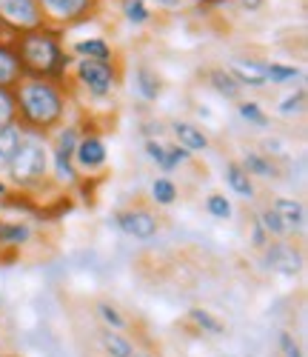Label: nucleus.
I'll use <instances>...</instances> for the list:
<instances>
[{
    "label": "nucleus",
    "instance_id": "4",
    "mask_svg": "<svg viewBox=\"0 0 308 357\" xmlns=\"http://www.w3.org/2000/svg\"><path fill=\"white\" fill-rule=\"evenodd\" d=\"M66 86L77 103H109L114 100L117 89L123 86V63L120 61H72Z\"/></svg>",
    "mask_w": 308,
    "mask_h": 357
},
{
    "label": "nucleus",
    "instance_id": "7",
    "mask_svg": "<svg viewBox=\"0 0 308 357\" xmlns=\"http://www.w3.org/2000/svg\"><path fill=\"white\" fill-rule=\"evenodd\" d=\"M109 220H111V226L120 234H126V237H132V241H140V243H148V241H154V237L160 234V218L154 215L148 206H143V203L114 209Z\"/></svg>",
    "mask_w": 308,
    "mask_h": 357
},
{
    "label": "nucleus",
    "instance_id": "12",
    "mask_svg": "<svg viewBox=\"0 0 308 357\" xmlns=\"http://www.w3.org/2000/svg\"><path fill=\"white\" fill-rule=\"evenodd\" d=\"M271 209L277 212V218H280L288 241L291 237H302L305 229H308V212H305V203L300 197H288V195H277L271 197Z\"/></svg>",
    "mask_w": 308,
    "mask_h": 357
},
{
    "label": "nucleus",
    "instance_id": "3",
    "mask_svg": "<svg viewBox=\"0 0 308 357\" xmlns=\"http://www.w3.org/2000/svg\"><path fill=\"white\" fill-rule=\"evenodd\" d=\"M3 181L12 195L29 197V200H40V195L52 189V183H49V137L46 135L23 129L20 146L3 172Z\"/></svg>",
    "mask_w": 308,
    "mask_h": 357
},
{
    "label": "nucleus",
    "instance_id": "25",
    "mask_svg": "<svg viewBox=\"0 0 308 357\" xmlns=\"http://www.w3.org/2000/svg\"><path fill=\"white\" fill-rule=\"evenodd\" d=\"M117 9H120V17L132 29H146L154 23V17H157L148 9L146 0H117Z\"/></svg>",
    "mask_w": 308,
    "mask_h": 357
},
{
    "label": "nucleus",
    "instance_id": "23",
    "mask_svg": "<svg viewBox=\"0 0 308 357\" xmlns=\"http://www.w3.org/2000/svg\"><path fill=\"white\" fill-rule=\"evenodd\" d=\"M148 197L157 209H171V206L180 200V186H177L174 177L157 174V177H151V183H148Z\"/></svg>",
    "mask_w": 308,
    "mask_h": 357
},
{
    "label": "nucleus",
    "instance_id": "30",
    "mask_svg": "<svg viewBox=\"0 0 308 357\" xmlns=\"http://www.w3.org/2000/svg\"><path fill=\"white\" fill-rule=\"evenodd\" d=\"M192 163H194V155H192V152H186V149L177 146V143H166V152H163V160H160L157 172L171 177L174 172L186 169V166H192Z\"/></svg>",
    "mask_w": 308,
    "mask_h": 357
},
{
    "label": "nucleus",
    "instance_id": "18",
    "mask_svg": "<svg viewBox=\"0 0 308 357\" xmlns=\"http://www.w3.org/2000/svg\"><path fill=\"white\" fill-rule=\"evenodd\" d=\"M206 83H208V89L214 95H220L223 100H229V103H237V100H242V86L231 77V72L226 69V66H211V69H206Z\"/></svg>",
    "mask_w": 308,
    "mask_h": 357
},
{
    "label": "nucleus",
    "instance_id": "5",
    "mask_svg": "<svg viewBox=\"0 0 308 357\" xmlns=\"http://www.w3.org/2000/svg\"><path fill=\"white\" fill-rule=\"evenodd\" d=\"M109 140L103 137L100 129H95L91 123H86V117H83V132H80V140L75 146V169L77 174L83 177V181H98V177L106 174L109 169Z\"/></svg>",
    "mask_w": 308,
    "mask_h": 357
},
{
    "label": "nucleus",
    "instance_id": "16",
    "mask_svg": "<svg viewBox=\"0 0 308 357\" xmlns=\"http://www.w3.org/2000/svg\"><path fill=\"white\" fill-rule=\"evenodd\" d=\"M169 129L174 135V143L183 146L192 155H200V152H208V149H211L208 132L200 123H194V121H171Z\"/></svg>",
    "mask_w": 308,
    "mask_h": 357
},
{
    "label": "nucleus",
    "instance_id": "19",
    "mask_svg": "<svg viewBox=\"0 0 308 357\" xmlns=\"http://www.w3.org/2000/svg\"><path fill=\"white\" fill-rule=\"evenodd\" d=\"M223 181H226L229 192H231L234 197L245 200V203H252V200L257 197V183L252 181L249 174H245V169H242L237 160H229V163L223 166Z\"/></svg>",
    "mask_w": 308,
    "mask_h": 357
},
{
    "label": "nucleus",
    "instance_id": "8",
    "mask_svg": "<svg viewBox=\"0 0 308 357\" xmlns=\"http://www.w3.org/2000/svg\"><path fill=\"white\" fill-rule=\"evenodd\" d=\"M40 237L38 220L29 215H9L6 209L0 212V255H20L29 246H35Z\"/></svg>",
    "mask_w": 308,
    "mask_h": 357
},
{
    "label": "nucleus",
    "instance_id": "10",
    "mask_svg": "<svg viewBox=\"0 0 308 357\" xmlns=\"http://www.w3.org/2000/svg\"><path fill=\"white\" fill-rule=\"evenodd\" d=\"M38 26H43L38 0H0V29L9 40Z\"/></svg>",
    "mask_w": 308,
    "mask_h": 357
},
{
    "label": "nucleus",
    "instance_id": "22",
    "mask_svg": "<svg viewBox=\"0 0 308 357\" xmlns=\"http://www.w3.org/2000/svg\"><path fill=\"white\" fill-rule=\"evenodd\" d=\"M98 346H100L103 357H134V354H137V346H134V340H132L126 332L103 329V332L98 335Z\"/></svg>",
    "mask_w": 308,
    "mask_h": 357
},
{
    "label": "nucleus",
    "instance_id": "28",
    "mask_svg": "<svg viewBox=\"0 0 308 357\" xmlns=\"http://www.w3.org/2000/svg\"><path fill=\"white\" fill-rule=\"evenodd\" d=\"M95 314L103 323V329H111V332H129L132 329V320L126 317V312H123L120 306H114L111 301H98Z\"/></svg>",
    "mask_w": 308,
    "mask_h": 357
},
{
    "label": "nucleus",
    "instance_id": "13",
    "mask_svg": "<svg viewBox=\"0 0 308 357\" xmlns=\"http://www.w3.org/2000/svg\"><path fill=\"white\" fill-rule=\"evenodd\" d=\"M129 89H132V95L143 103H157L166 92V83H163V75L148 66V63H137L132 72H129Z\"/></svg>",
    "mask_w": 308,
    "mask_h": 357
},
{
    "label": "nucleus",
    "instance_id": "33",
    "mask_svg": "<svg viewBox=\"0 0 308 357\" xmlns=\"http://www.w3.org/2000/svg\"><path fill=\"white\" fill-rule=\"evenodd\" d=\"M17 121V109H15V95H12V89L6 86H0V126H6Z\"/></svg>",
    "mask_w": 308,
    "mask_h": 357
},
{
    "label": "nucleus",
    "instance_id": "14",
    "mask_svg": "<svg viewBox=\"0 0 308 357\" xmlns=\"http://www.w3.org/2000/svg\"><path fill=\"white\" fill-rule=\"evenodd\" d=\"M265 63L263 57H254V54H237L229 61V72L231 77L242 86V92L245 89H265L268 86V77H265Z\"/></svg>",
    "mask_w": 308,
    "mask_h": 357
},
{
    "label": "nucleus",
    "instance_id": "17",
    "mask_svg": "<svg viewBox=\"0 0 308 357\" xmlns=\"http://www.w3.org/2000/svg\"><path fill=\"white\" fill-rule=\"evenodd\" d=\"M148 9L154 15H163V17H180V15H194L203 12L208 6H223L231 3V0H146Z\"/></svg>",
    "mask_w": 308,
    "mask_h": 357
},
{
    "label": "nucleus",
    "instance_id": "6",
    "mask_svg": "<svg viewBox=\"0 0 308 357\" xmlns=\"http://www.w3.org/2000/svg\"><path fill=\"white\" fill-rule=\"evenodd\" d=\"M40 15L46 26H54L60 32H69V29L88 23L100 15L103 0H38Z\"/></svg>",
    "mask_w": 308,
    "mask_h": 357
},
{
    "label": "nucleus",
    "instance_id": "11",
    "mask_svg": "<svg viewBox=\"0 0 308 357\" xmlns=\"http://www.w3.org/2000/svg\"><path fill=\"white\" fill-rule=\"evenodd\" d=\"M66 35V52L72 61H120V52L114 46V40L103 32H88V35H77V32H63Z\"/></svg>",
    "mask_w": 308,
    "mask_h": 357
},
{
    "label": "nucleus",
    "instance_id": "24",
    "mask_svg": "<svg viewBox=\"0 0 308 357\" xmlns=\"http://www.w3.org/2000/svg\"><path fill=\"white\" fill-rule=\"evenodd\" d=\"M20 77H23V69H20L12 40H0V86L15 89L20 83Z\"/></svg>",
    "mask_w": 308,
    "mask_h": 357
},
{
    "label": "nucleus",
    "instance_id": "26",
    "mask_svg": "<svg viewBox=\"0 0 308 357\" xmlns=\"http://www.w3.org/2000/svg\"><path fill=\"white\" fill-rule=\"evenodd\" d=\"M237 117L249 126V129H257V132H265L271 129V114L263 109L260 100H237Z\"/></svg>",
    "mask_w": 308,
    "mask_h": 357
},
{
    "label": "nucleus",
    "instance_id": "20",
    "mask_svg": "<svg viewBox=\"0 0 308 357\" xmlns=\"http://www.w3.org/2000/svg\"><path fill=\"white\" fill-rule=\"evenodd\" d=\"M305 109H308V92L305 86H297V89H288V92L277 100L274 106V114L280 117V121H300V117H305Z\"/></svg>",
    "mask_w": 308,
    "mask_h": 357
},
{
    "label": "nucleus",
    "instance_id": "39",
    "mask_svg": "<svg viewBox=\"0 0 308 357\" xmlns=\"http://www.w3.org/2000/svg\"><path fill=\"white\" fill-rule=\"evenodd\" d=\"M134 357H157V354H151V351H137Z\"/></svg>",
    "mask_w": 308,
    "mask_h": 357
},
{
    "label": "nucleus",
    "instance_id": "37",
    "mask_svg": "<svg viewBox=\"0 0 308 357\" xmlns=\"http://www.w3.org/2000/svg\"><path fill=\"white\" fill-rule=\"evenodd\" d=\"M231 3H237V9L245 12V15H257V12L265 9L268 0H231Z\"/></svg>",
    "mask_w": 308,
    "mask_h": 357
},
{
    "label": "nucleus",
    "instance_id": "1",
    "mask_svg": "<svg viewBox=\"0 0 308 357\" xmlns=\"http://www.w3.org/2000/svg\"><path fill=\"white\" fill-rule=\"evenodd\" d=\"M12 95L17 109V123L26 132L52 135L57 126H63L69 117L77 114L69 86L60 80L20 77V83L12 89Z\"/></svg>",
    "mask_w": 308,
    "mask_h": 357
},
{
    "label": "nucleus",
    "instance_id": "32",
    "mask_svg": "<svg viewBox=\"0 0 308 357\" xmlns=\"http://www.w3.org/2000/svg\"><path fill=\"white\" fill-rule=\"evenodd\" d=\"M254 218L260 220V226L265 229V234L271 237V241H286V229H283V223H280V218H277V212L271 209V206H263V209H257L254 212Z\"/></svg>",
    "mask_w": 308,
    "mask_h": 357
},
{
    "label": "nucleus",
    "instance_id": "35",
    "mask_svg": "<svg viewBox=\"0 0 308 357\" xmlns=\"http://www.w3.org/2000/svg\"><path fill=\"white\" fill-rule=\"evenodd\" d=\"M143 152H146L148 163L160 166V160H163V152H166V140H163V137H146V140H143Z\"/></svg>",
    "mask_w": 308,
    "mask_h": 357
},
{
    "label": "nucleus",
    "instance_id": "21",
    "mask_svg": "<svg viewBox=\"0 0 308 357\" xmlns=\"http://www.w3.org/2000/svg\"><path fill=\"white\" fill-rule=\"evenodd\" d=\"M186 320L194 326V332L203 335V337H223L226 335V323L220 320V314H214L206 306H192Z\"/></svg>",
    "mask_w": 308,
    "mask_h": 357
},
{
    "label": "nucleus",
    "instance_id": "34",
    "mask_svg": "<svg viewBox=\"0 0 308 357\" xmlns=\"http://www.w3.org/2000/svg\"><path fill=\"white\" fill-rule=\"evenodd\" d=\"M277 349H280L283 357H305L302 343L291 332H280V335H277Z\"/></svg>",
    "mask_w": 308,
    "mask_h": 357
},
{
    "label": "nucleus",
    "instance_id": "29",
    "mask_svg": "<svg viewBox=\"0 0 308 357\" xmlns=\"http://www.w3.org/2000/svg\"><path fill=\"white\" fill-rule=\"evenodd\" d=\"M20 137H23V126L17 121L6 123V126H0V177H3L9 160L15 158L17 152V146H20Z\"/></svg>",
    "mask_w": 308,
    "mask_h": 357
},
{
    "label": "nucleus",
    "instance_id": "27",
    "mask_svg": "<svg viewBox=\"0 0 308 357\" xmlns=\"http://www.w3.org/2000/svg\"><path fill=\"white\" fill-rule=\"evenodd\" d=\"M265 77H268V86H294V83H302L305 80V72L297 63L268 61L265 63Z\"/></svg>",
    "mask_w": 308,
    "mask_h": 357
},
{
    "label": "nucleus",
    "instance_id": "40",
    "mask_svg": "<svg viewBox=\"0 0 308 357\" xmlns=\"http://www.w3.org/2000/svg\"><path fill=\"white\" fill-rule=\"evenodd\" d=\"M0 40H9V38H6V35H3V29H0Z\"/></svg>",
    "mask_w": 308,
    "mask_h": 357
},
{
    "label": "nucleus",
    "instance_id": "9",
    "mask_svg": "<svg viewBox=\"0 0 308 357\" xmlns=\"http://www.w3.org/2000/svg\"><path fill=\"white\" fill-rule=\"evenodd\" d=\"M263 255V266L271 275H280L286 280H294L305 272V255L294 241H268V246L260 252Z\"/></svg>",
    "mask_w": 308,
    "mask_h": 357
},
{
    "label": "nucleus",
    "instance_id": "31",
    "mask_svg": "<svg viewBox=\"0 0 308 357\" xmlns=\"http://www.w3.org/2000/svg\"><path fill=\"white\" fill-rule=\"evenodd\" d=\"M203 206H206V215L214 218V220H231L234 218V200L229 195H223V192L206 195Z\"/></svg>",
    "mask_w": 308,
    "mask_h": 357
},
{
    "label": "nucleus",
    "instance_id": "15",
    "mask_svg": "<svg viewBox=\"0 0 308 357\" xmlns=\"http://www.w3.org/2000/svg\"><path fill=\"white\" fill-rule=\"evenodd\" d=\"M237 163L245 169V174H249L252 181H268V183L283 181V166L277 163L274 158L263 155L260 149H245Z\"/></svg>",
    "mask_w": 308,
    "mask_h": 357
},
{
    "label": "nucleus",
    "instance_id": "36",
    "mask_svg": "<svg viewBox=\"0 0 308 357\" xmlns=\"http://www.w3.org/2000/svg\"><path fill=\"white\" fill-rule=\"evenodd\" d=\"M268 241H271V237L265 234V229L260 226V220L252 215V223H249V246L257 249V252H263L268 246Z\"/></svg>",
    "mask_w": 308,
    "mask_h": 357
},
{
    "label": "nucleus",
    "instance_id": "38",
    "mask_svg": "<svg viewBox=\"0 0 308 357\" xmlns=\"http://www.w3.org/2000/svg\"><path fill=\"white\" fill-rule=\"evenodd\" d=\"M12 192H9V186H6V181H3V177H0V206H3V200L9 197Z\"/></svg>",
    "mask_w": 308,
    "mask_h": 357
},
{
    "label": "nucleus",
    "instance_id": "2",
    "mask_svg": "<svg viewBox=\"0 0 308 357\" xmlns=\"http://www.w3.org/2000/svg\"><path fill=\"white\" fill-rule=\"evenodd\" d=\"M15 54L20 61L23 77H43L66 83L72 57L66 52V35L54 26H38L32 32H23L12 38Z\"/></svg>",
    "mask_w": 308,
    "mask_h": 357
}]
</instances>
